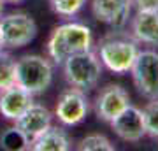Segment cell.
Here are the masks:
<instances>
[{"label":"cell","instance_id":"obj_14","mask_svg":"<svg viewBox=\"0 0 158 151\" xmlns=\"http://www.w3.org/2000/svg\"><path fill=\"white\" fill-rule=\"evenodd\" d=\"M72 142L69 139V134L58 125H51L30 144V149L34 151H69Z\"/></svg>","mask_w":158,"mask_h":151},{"label":"cell","instance_id":"obj_15","mask_svg":"<svg viewBox=\"0 0 158 151\" xmlns=\"http://www.w3.org/2000/svg\"><path fill=\"white\" fill-rule=\"evenodd\" d=\"M30 144H32V141L23 134L16 125L6 128L2 132V135H0V146H2V149H6V151L30 149Z\"/></svg>","mask_w":158,"mask_h":151},{"label":"cell","instance_id":"obj_3","mask_svg":"<svg viewBox=\"0 0 158 151\" xmlns=\"http://www.w3.org/2000/svg\"><path fill=\"white\" fill-rule=\"evenodd\" d=\"M62 70L69 86L83 90L88 93L98 86L102 72H104V65H102L97 51L90 49L69 56L62 63Z\"/></svg>","mask_w":158,"mask_h":151},{"label":"cell","instance_id":"obj_22","mask_svg":"<svg viewBox=\"0 0 158 151\" xmlns=\"http://www.w3.org/2000/svg\"><path fill=\"white\" fill-rule=\"evenodd\" d=\"M6 2H9V4H19V2H23V0H6Z\"/></svg>","mask_w":158,"mask_h":151},{"label":"cell","instance_id":"obj_2","mask_svg":"<svg viewBox=\"0 0 158 151\" xmlns=\"http://www.w3.org/2000/svg\"><path fill=\"white\" fill-rule=\"evenodd\" d=\"M139 51H141L139 44L125 28L107 32L97 46V55L100 58L102 65L109 72L118 76L130 72Z\"/></svg>","mask_w":158,"mask_h":151},{"label":"cell","instance_id":"obj_7","mask_svg":"<svg viewBox=\"0 0 158 151\" xmlns=\"http://www.w3.org/2000/svg\"><path fill=\"white\" fill-rule=\"evenodd\" d=\"M90 111L91 102L86 97V91L70 86L60 93L53 116L60 121L62 127H76L85 121Z\"/></svg>","mask_w":158,"mask_h":151},{"label":"cell","instance_id":"obj_8","mask_svg":"<svg viewBox=\"0 0 158 151\" xmlns=\"http://www.w3.org/2000/svg\"><path fill=\"white\" fill-rule=\"evenodd\" d=\"M127 106H130L128 91L121 84L116 83H109L102 86L93 100V111H95L97 118L104 123H109L111 120H114Z\"/></svg>","mask_w":158,"mask_h":151},{"label":"cell","instance_id":"obj_16","mask_svg":"<svg viewBox=\"0 0 158 151\" xmlns=\"http://www.w3.org/2000/svg\"><path fill=\"white\" fill-rule=\"evenodd\" d=\"M16 83V58L0 49V90Z\"/></svg>","mask_w":158,"mask_h":151},{"label":"cell","instance_id":"obj_10","mask_svg":"<svg viewBox=\"0 0 158 151\" xmlns=\"http://www.w3.org/2000/svg\"><path fill=\"white\" fill-rule=\"evenodd\" d=\"M111 128L125 142H139L146 135L142 111L135 106H127L118 116L109 121Z\"/></svg>","mask_w":158,"mask_h":151},{"label":"cell","instance_id":"obj_12","mask_svg":"<svg viewBox=\"0 0 158 151\" xmlns=\"http://www.w3.org/2000/svg\"><path fill=\"white\" fill-rule=\"evenodd\" d=\"M53 112L42 104L32 102L19 118H18L14 125L27 135L30 141H34L37 135H40L46 128H49L53 125Z\"/></svg>","mask_w":158,"mask_h":151},{"label":"cell","instance_id":"obj_21","mask_svg":"<svg viewBox=\"0 0 158 151\" xmlns=\"http://www.w3.org/2000/svg\"><path fill=\"white\" fill-rule=\"evenodd\" d=\"M4 4H6V0H0V16H2V12H4Z\"/></svg>","mask_w":158,"mask_h":151},{"label":"cell","instance_id":"obj_23","mask_svg":"<svg viewBox=\"0 0 158 151\" xmlns=\"http://www.w3.org/2000/svg\"><path fill=\"white\" fill-rule=\"evenodd\" d=\"M0 49H4V40H2V34H0Z\"/></svg>","mask_w":158,"mask_h":151},{"label":"cell","instance_id":"obj_17","mask_svg":"<svg viewBox=\"0 0 158 151\" xmlns=\"http://www.w3.org/2000/svg\"><path fill=\"white\" fill-rule=\"evenodd\" d=\"M88 0H49L51 11L62 18H74L83 11Z\"/></svg>","mask_w":158,"mask_h":151},{"label":"cell","instance_id":"obj_11","mask_svg":"<svg viewBox=\"0 0 158 151\" xmlns=\"http://www.w3.org/2000/svg\"><path fill=\"white\" fill-rule=\"evenodd\" d=\"M128 34L139 46L158 48V11H137L128 21Z\"/></svg>","mask_w":158,"mask_h":151},{"label":"cell","instance_id":"obj_19","mask_svg":"<svg viewBox=\"0 0 158 151\" xmlns=\"http://www.w3.org/2000/svg\"><path fill=\"white\" fill-rule=\"evenodd\" d=\"M141 111H142V118H144L146 135H149L153 139H158V99H151Z\"/></svg>","mask_w":158,"mask_h":151},{"label":"cell","instance_id":"obj_5","mask_svg":"<svg viewBox=\"0 0 158 151\" xmlns=\"http://www.w3.org/2000/svg\"><path fill=\"white\" fill-rule=\"evenodd\" d=\"M37 23L27 12H11L0 16V34L4 40V48L18 49L30 44L37 37Z\"/></svg>","mask_w":158,"mask_h":151},{"label":"cell","instance_id":"obj_18","mask_svg":"<svg viewBox=\"0 0 158 151\" xmlns=\"http://www.w3.org/2000/svg\"><path fill=\"white\" fill-rule=\"evenodd\" d=\"M79 151H114V144L102 134H90L83 137L77 144Z\"/></svg>","mask_w":158,"mask_h":151},{"label":"cell","instance_id":"obj_13","mask_svg":"<svg viewBox=\"0 0 158 151\" xmlns=\"http://www.w3.org/2000/svg\"><path fill=\"white\" fill-rule=\"evenodd\" d=\"M32 102L34 95L16 83L0 90V114L7 121H16Z\"/></svg>","mask_w":158,"mask_h":151},{"label":"cell","instance_id":"obj_6","mask_svg":"<svg viewBox=\"0 0 158 151\" xmlns=\"http://www.w3.org/2000/svg\"><path fill=\"white\" fill-rule=\"evenodd\" d=\"M130 74L139 95L148 100L158 99V53L153 48L139 51Z\"/></svg>","mask_w":158,"mask_h":151},{"label":"cell","instance_id":"obj_9","mask_svg":"<svg viewBox=\"0 0 158 151\" xmlns=\"http://www.w3.org/2000/svg\"><path fill=\"white\" fill-rule=\"evenodd\" d=\"M134 11L132 0H91V14L97 21L111 30H121L128 25Z\"/></svg>","mask_w":158,"mask_h":151},{"label":"cell","instance_id":"obj_20","mask_svg":"<svg viewBox=\"0 0 158 151\" xmlns=\"http://www.w3.org/2000/svg\"><path fill=\"white\" fill-rule=\"evenodd\" d=\"M137 11H158V0H132Z\"/></svg>","mask_w":158,"mask_h":151},{"label":"cell","instance_id":"obj_4","mask_svg":"<svg viewBox=\"0 0 158 151\" xmlns=\"http://www.w3.org/2000/svg\"><path fill=\"white\" fill-rule=\"evenodd\" d=\"M53 65L48 56L23 55L16 60V84L32 95H40L53 83Z\"/></svg>","mask_w":158,"mask_h":151},{"label":"cell","instance_id":"obj_1","mask_svg":"<svg viewBox=\"0 0 158 151\" xmlns=\"http://www.w3.org/2000/svg\"><path fill=\"white\" fill-rule=\"evenodd\" d=\"M93 49V32L85 23L69 21L53 28L46 42L48 58L56 65H62L69 56Z\"/></svg>","mask_w":158,"mask_h":151}]
</instances>
